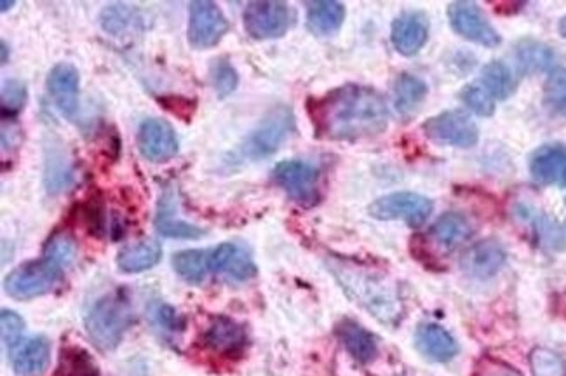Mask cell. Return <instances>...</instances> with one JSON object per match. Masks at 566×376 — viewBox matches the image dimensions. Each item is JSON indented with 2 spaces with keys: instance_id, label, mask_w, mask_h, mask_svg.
I'll list each match as a JSON object with an SVG mask.
<instances>
[{
  "instance_id": "cell-33",
  "label": "cell",
  "mask_w": 566,
  "mask_h": 376,
  "mask_svg": "<svg viewBox=\"0 0 566 376\" xmlns=\"http://www.w3.org/2000/svg\"><path fill=\"white\" fill-rule=\"evenodd\" d=\"M44 256L51 258L53 262L58 263L63 269H67L68 265H72L77 256V246L74 239L68 234H56L48 241V246L44 249Z\"/></svg>"
},
{
  "instance_id": "cell-20",
  "label": "cell",
  "mask_w": 566,
  "mask_h": 376,
  "mask_svg": "<svg viewBox=\"0 0 566 376\" xmlns=\"http://www.w3.org/2000/svg\"><path fill=\"white\" fill-rule=\"evenodd\" d=\"M417 349L434 363H448L459 354V345L445 328L438 324H422L415 333Z\"/></svg>"
},
{
  "instance_id": "cell-6",
  "label": "cell",
  "mask_w": 566,
  "mask_h": 376,
  "mask_svg": "<svg viewBox=\"0 0 566 376\" xmlns=\"http://www.w3.org/2000/svg\"><path fill=\"white\" fill-rule=\"evenodd\" d=\"M295 23V11L286 2H251L244 9V28L258 41L283 37Z\"/></svg>"
},
{
  "instance_id": "cell-39",
  "label": "cell",
  "mask_w": 566,
  "mask_h": 376,
  "mask_svg": "<svg viewBox=\"0 0 566 376\" xmlns=\"http://www.w3.org/2000/svg\"><path fill=\"white\" fill-rule=\"evenodd\" d=\"M471 376H521V373L502 361L483 359Z\"/></svg>"
},
{
  "instance_id": "cell-7",
  "label": "cell",
  "mask_w": 566,
  "mask_h": 376,
  "mask_svg": "<svg viewBox=\"0 0 566 376\" xmlns=\"http://www.w3.org/2000/svg\"><path fill=\"white\" fill-rule=\"evenodd\" d=\"M432 208L434 204L425 195L394 192L373 202L370 206V215L384 222L403 220L410 227H420L429 220Z\"/></svg>"
},
{
  "instance_id": "cell-24",
  "label": "cell",
  "mask_w": 566,
  "mask_h": 376,
  "mask_svg": "<svg viewBox=\"0 0 566 376\" xmlns=\"http://www.w3.org/2000/svg\"><path fill=\"white\" fill-rule=\"evenodd\" d=\"M155 230L157 234L168 237V239H199L204 235V229L175 218V204H173L171 194L162 195L161 204L155 216Z\"/></svg>"
},
{
  "instance_id": "cell-25",
  "label": "cell",
  "mask_w": 566,
  "mask_h": 376,
  "mask_svg": "<svg viewBox=\"0 0 566 376\" xmlns=\"http://www.w3.org/2000/svg\"><path fill=\"white\" fill-rule=\"evenodd\" d=\"M344 20V4L335 0H319L307 6V27L316 35L335 34Z\"/></svg>"
},
{
  "instance_id": "cell-40",
  "label": "cell",
  "mask_w": 566,
  "mask_h": 376,
  "mask_svg": "<svg viewBox=\"0 0 566 376\" xmlns=\"http://www.w3.org/2000/svg\"><path fill=\"white\" fill-rule=\"evenodd\" d=\"M157 321H159L162 328H166L168 331L180 333L185 328L183 317L171 305H161L159 307V310H157Z\"/></svg>"
},
{
  "instance_id": "cell-29",
  "label": "cell",
  "mask_w": 566,
  "mask_h": 376,
  "mask_svg": "<svg viewBox=\"0 0 566 376\" xmlns=\"http://www.w3.org/2000/svg\"><path fill=\"white\" fill-rule=\"evenodd\" d=\"M481 82H483V88L492 94L495 100H507L516 91V79H514L513 72L502 61L488 63L481 72Z\"/></svg>"
},
{
  "instance_id": "cell-4",
  "label": "cell",
  "mask_w": 566,
  "mask_h": 376,
  "mask_svg": "<svg viewBox=\"0 0 566 376\" xmlns=\"http://www.w3.org/2000/svg\"><path fill=\"white\" fill-rule=\"evenodd\" d=\"M63 267L53 262L48 256H42L39 262H28L14 269L4 281L7 295L16 300H30L35 296L46 295L60 281Z\"/></svg>"
},
{
  "instance_id": "cell-13",
  "label": "cell",
  "mask_w": 566,
  "mask_h": 376,
  "mask_svg": "<svg viewBox=\"0 0 566 376\" xmlns=\"http://www.w3.org/2000/svg\"><path fill=\"white\" fill-rule=\"evenodd\" d=\"M209 269L211 274L227 277L230 281H250L257 276V265L250 253L234 242H223L209 249Z\"/></svg>"
},
{
  "instance_id": "cell-23",
  "label": "cell",
  "mask_w": 566,
  "mask_h": 376,
  "mask_svg": "<svg viewBox=\"0 0 566 376\" xmlns=\"http://www.w3.org/2000/svg\"><path fill=\"white\" fill-rule=\"evenodd\" d=\"M516 63L523 74H540V72H553L556 68V53L551 47L539 41L518 42L514 49Z\"/></svg>"
},
{
  "instance_id": "cell-2",
  "label": "cell",
  "mask_w": 566,
  "mask_h": 376,
  "mask_svg": "<svg viewBox=\"0 0 566 376\" xmlns=\"http://www.w3.org/2000/svg\"><path fill=\"white\" fill-rule=\"evenodd\" d=\"M331 276L337 279L345 295L361 309L385 326H396L405 316V303L398 284L375 270L364 269L356 263L331 258L326 262Z\"/></svg>"
},
{
  "instance_id": "cell-41",
  "label": "cell",
  "mask_w": 566,
  "mask_h": 376,
  "mask_svg": "<svg viewBox=\"0 0 566 376\" xmlns=\"http://www.w3.org/2000/svg\"><path fill=\"white\" fill-rule=\"evenodd\" d=\"M7 60V46L6 42L2 41V63H6Z\"/></svg>"
},
{
  "instance_id": "cell-37",
  "label": "cell",
  "mask_w": 566,
  "mask_h": 376,
  "mask_svg": "<svg viewBox=\"0 0 566 376\" xmlns=\"http://www.w3.org/2000/svg\"><path fill=\"white\" fill-rule=\"evenodd\" d=\"M102 23L110 34H126L135 25V14L126 6L107 7L102 14Z\"/></svg>"
},
{
  "instance_id": "cell-35",
  "label": "cell",
  "mask_w": 566,
  "mask_h": 376,
  "mask_svg": "<svg viewBox=\"0 0 566 376\" xmlns=\"http://www.w3.org/2000/svg\"><path fill=\"white\" fill-rule=\"evenodd\" d=\"M27 103V86L21 81L11 79L2 84V93H0V107H2V115H16L21 112V108Z\"/></svg>"
},
{
  "instance_id": "cell-43",
  "label": "cell",
  "mask_w": 566,
  "mask_h": 376,
  "mask_svg": "<svg viewBox=\"0 0 566 376\" xmlns=\"http://www.w3.org/2000/svg\"><path fill=\"white\" fill-rule=\"evenodd\" d=\"M0 6H2V13H6L7 7H13L14 2H9V4H7V2H2V4H0Z\"/></svg>"
},
{
  "instance_id": "cell-22",
  "label": "cell",
  "mask_w": 566,
  "mask_h": 376,
  "mask_svg": "<svg viewBox=\"0 0 566 376\" xmlns=\"http://www.w3.org/2000/svg\"><path fill=\"white\" fill-rule=\"evenodd\" d=\"M161 256L159 242L145 239L122 249L117 255V267L124 274H140L161 262Z\"/></svg>"
},
{
  "instance_id": "cell-14",
  "label": "cell",
  "mask_w": 566,
  "mask_h": 376,
  "mask_svg": "<svg viewBox=\"0 0 566 376\" xmlns=\"http://www.w3.org/2000/svg\"><path fill=\"white\" fill-rule=\"evenodd\" d=\"M201 340L204 349L220 357H236L248 345V335L243 324L223 316L215 317L208 324Z\"/></svg>"
},
{
  "instance_id": "cell-10",
  "label": "cell",
  "mask_w": 566,
  "mask_h": 376,
  "mask_svg": "<svg viewBox=\"0 0 566 376\" xmlns=\"http://www.w3.org/2000/svg\"><path fill=\"white\" fill-rule=\"evenodd\" d=\"M229 21L215 2L197 0L190 4L189 42L197 49H209L222 41Z\"/></svg>"
},
{
  "instance_id": "cell-38",
  "label": "cell",
  "mask_w": 566,
  "mask_h": 376,
  "mask_svg": "<svg viewBox=\"0 0 566 376\" xmlns=\"http://www.w3.org/2000/svg\"><path fill=\"white\" fill-rule=\"evenodd\" d=\"M0 329H2L4 347L11 352L21 342L25 323L13 310H2V314H0Z\"/></svg>"
},
{
  "instance_id": "cell-15",
  "label": "cell",
  "mask_w": 566,
  "mask_h": 376,
  "mask_svg": "<svg viewBox=\"0 0 566 376\" xmlns=\"http://www.w3.org/2000/svg\"><path fill=\"white\" fill-rule=\"evenodd\" d=\"M48 89L54 105L67 119L79 110V72L70 63H58L49 72Z\"/></svg>"
},
{
  "instance_id": "cell-31",
  "label": "cell",
  "mask_w": 566,
  "mask_h": 376,
  "mask_svg": "<svg viewBox=\"0 0 566 376\" xmlns=\"http://www.w3.org/2000/svg\"><path fill=\"white\" fill-rule=\"evenodd\" d=\"M533 376H566V364L556 352L549 349H533L530 354Z\"/></svg>"
},
{
  "instance_id": "cell-34",
  "label": "cell",
  "mask_w": 566,
  "mask_h": 376,
  "mask_svg": "<svg viewBox=\"0 0 566 376\" xmlns=\"http://www.w3.org/2000/svg\"><path fill=\"white\" fill-rule=\"evenodd\" d=\"M460 98L464 101L465 107L481 117H490L495 112V98L483 86H476V84L465 86L460 93Z\"/></svg>"
},
{
  "instance_id": "cell-19",
  "label": "cell",
  "mask_w": 566,
  "mask_h": 376,
  "mask_svg": "<svg viewBox=\"0 0 566 376\" xmlns=\"http://www.w3.org/2000/svg\"><path fill=\"white\" fill-rule=\"evenodd\" d=\"M530 173L540 185L566 188V148L546 145L532 155Z\"/></svg>"
},
{
  "instance_id": "cell-16",
  "label": "cell",
  "mask_w": 566,
  "mask_h": 376,
  "mask_svg": "<svg viewBox=\"0 0 566 376\" xmlns=\"http://www.w3.org/2000/svg\"><path fill=\"white\" fill-rule=\"evenodd\" d=\"M13 370L20 376H41L51 363V342L39 335L20 342L9 352Z\"/></svg>"
},
{
  "instance_id": "cell-27",
  "label": "cell",
  "mask_w": 566,
  "mask_h": 376,
  "mask_svg": "<svg viewBox=\"0 0 566 376\" xmlns=\"http://www.w3.org/2000/svg\"><path fill=\"white\" fill-rule=\"evenodd\" d=\"M427 94V86L417 75H399L398 81L394 84V107L399 115H412L417 110L418 105L424 101Z\"/></svg>"
},
{
  "instance_id": "cell-3",
  "label": "cell",
  "mask_w": 566,
  "mask_h": 376,
  "mask_svg": "<svg viewBox=\"0 0 566 376\" xmlns=\"http://www.w3.org/2000/svg\"><path fill=\"white\" fill-rule=\"evenodd\" d=\"M133 324V309L126 295L108 293L93 303L84 319L91 342L96 349L108 352L121 343L122 336Z\"/></svg>"
},
{
  "instance_id": "cell-21",
  "label": "cell",
  "mask_w": 566,
  "mask_h": 376,
  "mask_svg": "<svg viewBox=\"0 0 566 376\" xmlns=\"http://www.w3.org/2000/svg\"><path fill=\"white\" fill-rule=\"evenodd\" d=\"M337 335L340 342L344 343L345 350L351 354L358 363L370 364L378 354L377 338L371 335L368 329L361 324L344 319L337 326Z\"/></svg>"
},
{
  "instance_id": "cell-30",
  "label": "cell",
  "mask_w": 566,
  "mask_h": 376,
  "mask_svg": "<svg viewBox=\"0 0 566 376\" xmlns=\"http://www.w3.org/2000/svg\"><path fill=\"white\" fill-rule=\"evenodd\" d=\"M53 376H102L96 368L95 359L81 347L61 350L60 363Z\"/></svg>"
},
{
  "instance_id": "cell-28",
  "label": "cell",
  "mask_w": 566,
  "mask_h": 376,
  "mask_svg": "<svg viewBox=\"0 0 566 376\" xmlns=\"http://www.w3.org/2000/svg\"><path fill=\"white\" fill-rule=\"evenodd\" d=\"M173 269L185 281L203 282L211 274L209 249H185L173 255Z\"/></svg>"
},
{
  "instance_id": "cell-12",
  "label": "cell",
  "mask_w": 566,
  "mask_h": 376,
  "mask_svg": "<svg viewBox=\"0 0 566 376\" xmlns=\"http://www.w3.org/2000/svg\"><path fill=\"white\" fill-rule=\"evenodd\" d=\"M138 150L152 162H166L178 154V136L164 119L150 117L140 124L136 135Z\"/></svg>"
},
{
  "instance_id": "cell-17",
  "label": "cell",
  "mask_w": 566,
  "mask_h": 376,
  "mask_svg": "<svg viewBox=\"0 0 566 376\" xmlns=\"http://www.w3.org/2000/svg\"><path fill=\"white\" fill-rule=\"evenodd\" d=\"M504 263H506V251L493 239L476 242L460 258V267L465 274L478 279H490L495 276Z\"/></svg>"
},
{
  "instance_id": "cell-5",
  "label": "cell",
  "mask_w": 566,
  "mask_h": 376,
  "mask_svg": "<svg viewBox=\"0 0 566 376\" xmlns=\"http://www.w3.org/2000/svg\"><path fill=\"white\" fill-rule=\"evenodd\" d=\"M293 128H295V117L291 108L276 107L263 117L260 126L246 138L241 152L251 161L270 157L291 135Z\"/></svg>"
},
{
  "instance_id": "cell-26",
  "label": "cell",
  "mask_w": 566,
  "mask_h": 376,
  "mask_svg": "<svg viewBox=\"0 0 566 376\" xmlns=\"http://www.w3.org/2000/svg\"><path fill=\"white\" fill-rule=\"evenodd\" d=\"M432 237L439 246L446 249L459 248L460 244L469 241L472 235V225L462 213H445L439 216L438 222L432 225Z\"/></svg>"
},
{
  "instance_id": "cell-36",
  "label": "cell",
  "mask_w": 566,
  "mask_h": 376,
  "mask_svg": "<svg viewBox=\"0 0 566 376\" xmlns=\"http://www.w3.org/2000/svg\"><path fill=\"white\" fill-rule=\"evenodd\" d=\"M544 96L549 107L563 112L566 110V68L556 67L547 77Z\"/></svg>"
},
{
  "instance_id": "cell-1",
  "label": "cell",
  "mask_w": 566,
  "mask_h": 376,
  "mask_svg": "<svg viewBox=\"0 0 566 376\" xmlns=\"http://www.w3.org/2000/svg\"><path fill=\"white\" fill-rule=\"evenodd\" d=\"M317 135L356 141L384 133L389 110L382 94L363 84H345L314 101L310 108Z\"/></svg>"
},
{
  "instance_id": "cell-32",
  "label": "cell",
  "mask_w": 566,
  "mask_h": 376,
  "mask_svg": "<svg viewBox=\"0 0 566 376\" xmlns=\"http://www.w3.org/2000/svg\"><path fill=\"white\" fill-rule=\"evenodd\" d=\"M211 84L220 98L234 93L239 84L236 68L232 67L227 60H216L211 65Z\"/></svg>"
},
{
  "instance_id": "cell-8",
  "label": "cell",
  "mask_w": 566,
  "mask_h": 376,
  "mask_svg": "<svg viewBox=\"0 0 566 376\" xmlns=\"http://www.w3.org/2000/svg\"><path fill=\"white\" fill-rule=\"evenodd\" d=\"M274 180L302 208H314L319 202V171L307 162H279Z\"/></svg>"
},
{
  "instance_id": "cell-11",
  "label": "cell",
  "mask_w": 566,
  "mask_h": 376,
  "mask_svg": "<svg viewBox=\"0 0 566 376\" xmlns=\"http://www.w3.org/2000/svg\"><path fill=\"white\" fill-rule=\"evenodd\" d=\"M448 18L453 30L467 41L485 47H497L502 41L499 32L486 20L485 14L474 2H453L448 7Z\"/></svg>"
},
{
  "instance_id": "cell-42",
  "label": "cell",
  "mask_w": 566,
  "mask_h": 376,
  "mask_svg": "<svg viewBox=\"0 0 566 376\" xmlns=\"http://www.w3.org/2000/svg\"><path fill=\"white\" fill-rule=\"evenodd\" d=\"M560 32L563 37H566V16L560 21Z\"/></svg>"
},
{
  "instance_id": "cell-18",
  "label": "cell",
  "mask_w": 566,
  "mask_h": 376,
  "mask_svg": "<svg viewBox=\"0 0 566 376\" xmlns=\"http://www.w3.org/2000/svg\"><path fill=\"white\" fill-rule=\"evenodd\" d=\"M392 44L403 56H415L429 39V21L422 13L401 14L392 23Z\"/></svg>"
},
{
  "instance_id": "cell-9",
  "label": "cell",
  "mask_w": 566,
  "mask_h": 376,
  "mask_svg": "<svg viewBox=\"0 0 566 376\" xmlns=\"http://www.w3.org/2000/svg\"><path fill=\"white\" fill-rule=\"evenodd\" d=\"M424 133L429 140L445 147L471 148L479 140L478 128L471 117L455 110L434 115L425 121Z\"/></svg>"
}]
</instances>
